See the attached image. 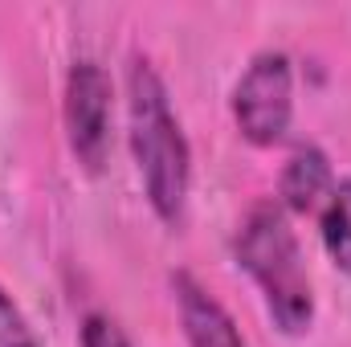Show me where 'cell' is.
Segmentation results:
<instances>
[{"label": "cell", "mask_w": 351, "mask_h": 347, "mask_svg": "<svg viewBox=\"0 0 351 347\" xmlns=\"http://www.w3.org/2000/svg\"><path fill=\"white\" fill-rule=\"evenodd\" d=\"M0 347H45L4 286H0Z\"/></svg>", "instance_id": "cell-8"}, {"label": "cell", "mask_w": 351, "mask_h": 347, "mask_svg": "<svg viewBox=\"0 0 351 347\" xmlns=\"http://www.w3.org/2000/svg\"><path fill=\"white\" fill-rule=\"evenodd\" d=\"M127 143L152 213L168 229H180L192 192V147L160 70L143 53H135L127 66Z\"/></svg>", "instance_id": "cell-1"}, {"label": "cell", "mask_w": 351, "mask_h": 347, "mask_svg": "<svg viewBox=\"0 0 351 347\" xmlns=\"http://www.w3.org/2000/svg\"><path fill=\"white\" fill-rule=\"evenodd\" d=\"M237 265L262 290L265 315L282 335H306L315 323V286L298 233L290 229V213L278 200H258L233 237Z\"/></svg>", "instance_id": "cell-2"}, {"label": "cell", "mask_w": 351, "mask_h": 347, "mask_svg": "<svg viewBox=\"0 0 351 347\" xmlns=\"http://www.w3.org/2000/svg\"><path fill=\"white\" fill-rule=\"evenodd\" d=\"M168 282H172L176 315H180V331L188 347H250L233 315L225 311V302L204 282H196L188 270H172Z\"/></svg>", "instance_id": "cell-5"}, {"label": "cell", "mask_w": 351, "mask_h": 347, "mask_svg": "<svg viewBox=\"0 0 351 347\" xmlns=\"http://www.w3.org/2000/svg\"><path fill=\"white\" fill-rule=\"evenodd\" d=\"M319 237H323L327 258L343 274H351V176L335 180L327 204L319 208Z\"/></svg>", "instance_id": "cell-7"}, {"label": "cell", "mask_w": 351, "mask_h": 347, "mask_svg": "<svg viewBox=\"0 0 351 347\" xmlns=\"http://www.w3.org/2000/svg\"><path fill=\"white\" fill-rule=\"evenodd\" d=\"M294 119V66L282 49H262L250 58L233 86V123L245 143L274 147L286 139Z\"/></svg>", "instance_id": "cell-3"}, {"label": "cell", "mask_w": 351, "mask_h": 347, "mask_svg": "<svg viewBox=\"0 0 351 347\" xmlns=\"http://www.w3.org/2000/svg\"><path fill=\"white\" fill-rule=\"evenodd\" d=\"M78 339H82V347H135L131 335H127L110 315H102V311H90L86 319H82Z\"/></svg>", "instance_id": "cell-9"}, {"label": "cell", "mask_w": 351, "mask_h": 347, "mask_svg": "<svg viewBox=\"0 0 351 347\" xmlns=\"http://www.w3.org/2000/svg\"><path fill=\"white\" fill-rule=\"evenodd\" d=\"M62 119H66V143L74 160L90 176L102 172L110 156V119H114V82L110 74L94 62L78 58L66 74V98H62Z\"/></svg>", "instance_id": "cell-4"}, {"label": "cell", "mask_w": 351, "mask_h": 347, "mask_svg": "<svg viewBox=\"0 0 351 347\" xmlns=\"http://www.w3.org/2000/svg\"><path fill=\"white\" fill-rule=\"evenodd\" d=\"M335 188V168H331V156L319 147V143H298L286 160V168L278 176V204L286 213H319L327 204Z\"/></svg>", "instance_id": "cell-6"}]
</instances>
